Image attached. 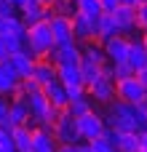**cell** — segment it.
I'll list each match as a JSON object with an SVG mask.
<instances>
[{
    "label": "cell",
    "instance_id": "obj_1",
    "mask_svg": "<svg viewBox=\"0 0 147 152\" xmlns=\"http://www.w3.org/2000/svg\"><path fill=\"white\" fill-rule=\"evenodd\" d=\"M104 120H107V128H112V131H137L139 134L147 128L145 115H139L134 104H126L121 99H115L104 107Z\"/></svg>",
    "mask_w": 147,
    "mask_h": 152
},
{
    "label": "cell",
    "instance_id": "obj_2",
    "mask_svg": "<svg viewBox=\"0 0 147 152\" xmlns=\"http://www.w3.org/2000/svg\"><path fill=\"white\" fill-rule=\"evenodd\" d=\"M24 48H27L35 59H48V56H51V51L56 48V40H54V32H51V21H48V19H43V21L27 27Z\"/></svg>",
    "mask_w": 147,
    "mask_h": 152
},
{
    "label": "cell",
    "instance_id": "obj_3",
    "mask_svg": "<svg viewBox=\"0 0 147 152\" xmlns=\"http://www.w3.org/2000/svg\"><path fill=\"white\" fill-rule=\"evenodd\" d=\"M24 96L29 99L32 126H35V128H51V126H54V120L59 118V112H62V110H56V107L48 102V96L43 94V88H37V91H32V94H24Z\"/></svg>",
    "mask_w": 147,
    "mask_h": 152
},
{
    "label": "cell",
    "instance_id": "obj_4",
    "mask_svg": "<svg viewBox=\"0 0 147 152\" xmlns=\"http://www.w3.org/2000/svg\"><path fill=\"white\" fill-rule=\"evenodd\" d=\"M51 134L59 144H80V128H78V118L70 112V110H62L59 118L54 120L51 126Z\"/></svg>",
    "mask_w": 147,
    "mask_h": 152
},
{
    "label": "cell",
    "instance_id": "obj_5",
    "mask_svg": "<svg viewBox=\"0 0 147 152\" xmlns=\"http://www.w3.org/2000/svg\"><path fill=\"white\" fill-rule=\"evenodd\" d=\"M147 96V86L139 75H129L123 80H115V99L126 102V104H139Z\"/></svg>",
    "mask_w": 147,
    "mask_h": 152
},
{
    "label": "cell",
    "instance_id": "obj_6",
    "mask_svg": "<svg viewBox=\"0 0 147 152\" xmlns=\"http://www.w3.org/2000/svg\"><path fill=\"white\" fill-rule=\"evenodd\" d=\"M86 94L91 96V102H99V104L107 107L110 102H115V77L107 75V72H102L96 80H91L86 86Z\"/></svg>",
    "mask_w": 147,
    "mask_h": 152
},
{
    "label": "cell",
    "instance_id": "obj_7",
    "mask_svg": "<svg viewBox=\"0 0 147 152\" xmlns=\"http://www.w3.org/2000/svg\"><path fill=\"white\" fill-rule=\"evenodd\" d=\"M78 128H80V139L83 142H94V139H99V136L107 134V120H104V115H99L96 110H91L83 118H78Z\"/></svg>",
    "mask_w": 147,
    "mask_h": 152
},
{
    "label": "cell",
    "instance_id": "obj_8",
    "mask_svg": "<svg viewBox=\"0 0 147 152\" xmlns=\"http://www.w3.org/2000/svg\"><path fill=\"white\" fill-rule=\"evenodd\" d=\"M112 19H115V24H118V32L126 35L129 40H131L134 35H145V32L139 29V24H137V5H118V8L112 11Z\"/></svg>",
    "mask_w": 147,
    "mask_h": 152
},
{
    "label": "cell",
    "instance_id": "obj_9",
    "mask_svg": "<svg viewBox=\"0 0 147 152\" xmlns=\"http://www.w3.org/2000/svg\"><path fill=\"white\" fill-rule=\"evenodd\" d=\"M102 48H104V56H107V61H110V64H121V61H126V59H129L131 40H129L126 35H115V37L104 40V43H102Z\"/></svg>",
    "mask_w": 147,
    "mask_h": 152
},
{
    "label": "cell",
    "instance_id": "obj_10",
    "mask_svg": "<svg viewBox=\"0 0 147 152\" xmlns=\"http://www.w3.org/2000/svg\"><path fill=\"white\" fill-rule=\"evenodd\" d=\"M35 61H37V59H35L27 48H24V51H16V53H11V56L5 59V64L16 72V77H19V80H29V77H32Z\"/></svg>",
    "mask_w": 147,
    "mask_h": 152
},
{
    "label": "cell",
    "instance_id": "obj_11",
    "mask_svg": "<svg viewBox=\"0 0 147 152\" xmlns=\"http://www.w3.org/2000/svg\"><path fill=\"white\" fill-rule=\"evenodd\" d=\"M11 126H32V115H29V99L19 91L11 96ZM35 128V126H32Z\"/></svg>",
    "mask_w": 147,
    "mask_h": 152
},
{
    "label": "cell",
    "instance_id": "obj_12",
    "mask_svg": "<svg viewBox=\"0 0 147 152\" xmlns=\"http://www.w3.org/2000/svg\"><path fill=\"white\" fill-rule=\"evenodd\" d=\"M126 64L134 69V75L147 77V48H145V40H142V37L131 40V48H129V59H126Z\"/></svg>",
    "mask_w": 147,
    "mask_h": 152
},
{
    "label": "cell",
    "instance_id": "obj_13",
    "mask_svg": "<svg viewBox=\"0 0 147 152\" xmlns=\"http://www.w3.org/2000/svg\"><path fill=\"white\" fill-rule=\"evenodd\" d=\"M72 32H75V40H78L80 45L96 40V19L83 16V13H75V16H72Z\"/></svg>",
    "mask_w": 147,
    "mask_h": 152
},
{
    "label": "cell",
    "instance_id": "obj_14",
    "mask_svg": "<svg viewBox=\"0 0 147 152\" xmlns=\"http://www.w3.org/2000/svg\"><path fill=\"white\" fill-rule=\"evenodd\" d=\"M48 21H51V32H54L56 45L78 43L75 40V32H72V16H48Z\"/></svg>",
    "mask_w": 147,
    "mask_h": 152
},
{
    "label": "cell",
    "instance_id": "obj_15",
    "mask_svg": "<svg viewBox=\"0 0 147 152\" xmlns=\"http://www.w3.org/2000/svg\"><path fill=\"white\" fill-rule=\"evenodd\" d=\"M32 80H35L40 88L56 83V80H59V69H56V64H54L51 59H37V61H35V69H32Z\"/></svg>",
    "mask_w": 147,
    "mask_h": 152
},
{
    "label": "cell",
    "instance_id": "obj_16",
    "mask_svg": "<svg viewBox=\"0 0 147 152\" xmlns=\"http://www.w3.org/2000/svg\"><path fill=\"white\" fill-rule=\"evenodd\" d=\"M110 139L118 152H142V142L137 131H112L110 128Z\"/></svg>",
    "mask_w": 147,
    "mask_h": 152
},
{
    "label": "cell",
    "instance_id": "obj_17",
    "mask_svg": "<svg viewBox=\"0 0 147 152\" xmlns=\"http://www.w3.org/2000/svg\"><path fill=\"white\" fill-rule=\"evenodd\" d=\"M56 67L59 64H72V61H80V43H64V45H56L48 56Z\"/></svg>",
    "mask_w": 147,
    "mask_h": 152
},
{
    "label": "cell",
    "instance_id": "obj_18",
    "mask_svg": "<svg viewBox=\"0 0 147 152\" xmlns=\"http://www.w3.org/2000/svg\"><path fill=\"white\" fill-rule=\"evenodd\" d=\"M43 94L48 96V102H51L56 110H67V107H70V91H67V86H64L62 80H56V83L46 86V88H43Z\"/></svg>",
    "mask_w": 147,
    "mask_h": 152
},
{
    "label": "cell",
    "instance_id": "obj_19",
    "mask_svg": "<svg viewBox=\"0 0 147 152\" xmlns=\"http://www.w3.org/2000/svg\"><path fill=\"white\" fill-rule=\"evenodd\" d=\"M59 142L54 139L51 128H32V152H56Z\"/></svg>",
    "mask_w": 147,
    "mask_h": 152
},
{
    "label": "cell",
    "instance_id": "obj_20",
    "mask_svg": "<svg viewBox=\"0 0 147 152\" xmlns=\"http://www.w3.org/2000/svg\"><path fill=\"white\" fill-rule=\"evenodd\" d=\"M19 16H21V21L27 24V27H32V24H37V21H43V19H48L51 16V11H48V5L46 3H29V5H24L21 11H19Z\"/></svg>",
    "mask_w": 147,
    "mask_h": 152
},
{
    "label": "cell",
    "instance_id": "obj_21",
    "mask_svg": "<svg viewBox=\"0 0 147 152\" xmlns=\"http://www.w3.org/2000/svg\"><path fill=\"white\" fill-rule=\"evenodd\" d=\"M19 86H21V80L16 77V72H13L5 61H0V96H13V94H19Z\"/></svg>",
    "mask_w": 147,
    "mask_h": 152
},
{
    "label": "cell",
    "instance_id": "obj_22",
    "mask_svg": "<svg viewBox=\"0 0 147 152\" xmlns=\"http://www.w3.org/2000/svg\"><path fill=\"white\" fill-rule=\"evenodd\" d=\"M8 134L16 152H32V126H13Z\"/></svg>",
    "mask_w": 147,
    "mask_h": 152
},
{
    "label": "cell",
    "instance_id": "obj_23",
    "mask_svg": "<svg viewBox=\"0 0 147 152\" xmlns=\"http://www.w3.org/2000/svg\"><path fill=\"white\" fill-rule=\"evenodd\" d=\"M115 35H121V32H118V24H115L112 13H102V16H96V40L104 43V40L115 37Z\"/></svg>",
    "mask_w": 147,
    "mask_h": 152
},
{
    "label": "cell",
    "instance_id": "obj_24",
    "mask_svg": "<svg viewBox=\"0 0 147 152\" xmlns=\"http://www.w3.org/2000/svg\"><path fill=\"white\" fill-rule=\"evenodd\" d=\"M16 51H24V37H16V35H0V61H5L11 53Z\"/></svg>",
    "mask_w": 147,
    "mask_h": 152
},
{
    "label": "cell",
    "instance_id": "obj_25",
    "mask_svg": "<svg viewBox=\"0 0 147 152\" xmlns=\"http://www.w3.org/2000/svg\"><path fill=\"white\" fill-rule=\"evenodd\" d=\"M75 118H83L86 112H91L94 110V102H91V96L88 94H83V96H75L72 102H70V107H67Z\"/></svg>",
    "mask_w": 147,
    "mask_h": 152
},
{
    "label": "cell",
    "instance_id": "obj_26",
    "mask_svg": "<svg viewBox=\"0 0 147 152\" xmlns=\"http://www.w3.org/2000/svg\"><path fill=\"white\" fill-rule=\"evenodd\" d=\"M48 11H51V16H75L78 5H75V0H54L48 5Z\"/></svg>",
    "mask_w": 147,
    "mask_h": 152
},
{
    "label": "cell",
    "instance_id": "obj_27",
    "mask_svg": "<svg viewBox=\"0 0 147 152\" xmlns=\"http://www.w3.org/2000/svg\"><path fill=\"white\" fill-rule=\"evenodd\" d=\"M75 5H78V13H83V16H91V19L102 16V3L99 0H75Z\"/></svg>",
    "mask_w": 147,
    "mask_h": 152
},
{
    "label": "cell",
    "instance_id": "obj_28",
    "mask_svg": "<svg viewBox=\"0 0 147 152\" xmlns=\"http://www.w3.org/2000/svg\"><path fill=\"white\" fill-rule=\"evenodd\" d=\"M0 126L11 131V96H0Z\"/></svg>",
    "mask_w": 147,
    "mask_h": 152
},
{
    "label": "cell",
    "instance_id": "obj_29",
    "mask_svg": "<svg viewBox=\"0 0 147 152\" xmlns=\"http://www.w3.org/2000/svg\"><path fill=\"white\" fill-rule=\"evenodd\" d=\"M88 144H91L94 152H115V144H112V139H110V128H107L104 136H99V139H94V142H88Z\"/></svg>",
    "mask_w": 147,
    "mask_h": 152
},
{
    "label": "cell",
    "instance_id": "obj_30",
    "mask_svg": "<svg viewBox=\"0 0 147 152\" xmlns=\"http://www.w3.org/2000/svg\"><path fill=\"white\" fill-rule=\"evenodd\" d=\"M137 24H139L142 32H147V3L137 5Z\"/></svg>",
    "mask_w": 147,
    "mask_h": 152
},
{
    "label": "cell",
    "instance_id": "obj_31",
    "mask_svg": "<svg viewBox=\"0 0 147 152\" xmlns=\"http://www.w3.org/2000/svg\"><path fill=\"white\" fill-rule=\"evenodd\" d=\"M99 3H102V13H112L121 5V0H99Z\"/></svg>",
    "mask_w": 147,
    "mask_h": 152
},
{
    "label": "cell",
    "instance_id": "obj_32",
    "mask_svg": "<svg viewBox=\"0 0 147 152\" xmlns=\"http://www.w3.org/2000/svg\"><path fill=\"white\" fill-rule=\"evenodd\" d=\"M56 152H78V144H59Z\"/></svg>",
    "mask_w": 147,
    "mask_h": 152
},
{
    "label": "cell",
    "instance_id": "obj_33",
    "mask_svg": "<svg viewBox=\"0 0 147 152\" xmlns=\"http://www.w3.org/2000/svg\"><path fill=\"white\" fill-rule=\"evenodd\" d=\"M139 142H142V152H147V128L139 131Z\"/></svg>",
    "mask_w": 147,
    "mask_h": 152
},
{
    "label": "cell",
    "instance_id": "obj_34",
    "mask_svg": "<svg viewBox=\"0 0 147 152\" xmlns=\"http://www.w3.org/2000/svg\"><path fill=\"white\" fill-rule=\"evenodd\" d=\"M11 3H13V5H16V8H19V11H21V8H24V5H29V3H35V0H11Z\"/></svg>",
    "mask_w": 147,
    "mask_h": 152
},
{
    "label": "cell",
    "instance_id": "obj_35",
    "mask_svg": "<svg viewBox=\"0 0 147 152\" xmlns=\"http://www.w3.org/2000/svg\"><path fill=\"white\" fill-rule=\"evenodd\" d=\"M78 152H94V150H91L88 142H80V144H78Z\"/></svg>",
    "mask_w": 147,
    "mask_h": 152
},
{
    "label": "cell",
    "instance_id": "obj_36",
    "mask_svg": "<svg viewBox=\"0 0 147 152\" xmlns=\"http://www.w3.org/2000/svg\"><path fill=\"white\" fill-rule=\"evenodd\" d=\"M121 5H137V0H121Z\"/></svg>",
    "mask_w": 147,
    "mask_h": 152
},
{
    "label": "cell",
    "instance_id": "obj_37",
    "mask_svg": "<svg viewBox=\"0 0 147 152\" xmlns=\"http://www.w3.org/2000/svg\"><path fill=\"white\" fill-rule=\"evenodd\" d=\"M37 3H46V5H51V3H54V0H37Z\"/></svg>",
    "mask_w": 147,
    "mask_h": 152
},
{
    "label": "cell",
    "instance_id": "obj_38",
    "mask_svg": "<svg viewBox=\"0 0 147 152\" xmlns=\"http://www.w3.org/2000/svg\"><path fill=\"white\" fill-rule=\"evenodd\" d=\"M142 3H147V0H137V5H142Z\"/></svg>",
    "mask_w": 147,
    "mask_h": 152
},
{
    "label": "cell",
    "instance_id": "obj_39",
    "mask_svg": "<svg viewBox=\"0 0 147 152\" xmlns=\"http://www.w3.org/2000/svg\"><path fill=\"white\" fill-rule=\"evenodd\" d=\"M142 40H145V48H147V37H142Z\"/></svg>",
    "mask_w": 147,
    "mask_h": 152
},
{
    "label": "cell",
    "instance_id": "obj_40",
    "mask_svg": "<svg viewBox=\"0 0 147 152\" xmlns=\"http://www.w3.org/2000/svg\"><path fill=\"white\" fill-rule=\"evenodd\" d=\"M3 131H5V128H3V126H0V134H3Z\"/></svg>",
    "mask_w": 147,
    "mask_h": 152
},
{
    "label": "cell",
    "instance_id": "obj_41",
    "mask_svg": "<svg viewBox=\"0 0 147 152\" xmlns=\"http://www.w3.org/2000/svg\"><path fill=\"white\" fill-rule=\"evenodd\" d=\"M142 80H145V86H147V77H142Z\"/></svg>",
    "mask_w": 147,
    "mask_h": 152
},
{
    "label": "cell",
    "instance_id": "obj_42",
    "mask_svg": "<svg viewBox=\"0 0 147 152\" xmlns=\"http://www.w3.org/2000/svg\"><path fill=\"white\" fill-rule=\"evenodd\" d=\"M145 37H147V32H145Z\"/></svg>",
    "mask_w": 147,
    "mask_h": 152
},
{
    "label": "cell",
    "instance_id": "obj_43",
    "mask_svg": "<svg viewBox=\"0 0 147 152\" xmlns=\"http://www.w3.org/2000/svg\"><path fill=\"white\" fill-rule=\"evenodd\" d=\"M115 152H118V150H115Z\"/></svg>",
    "mask_w": 147,
    "mask_h": 152
}]
</instances>
